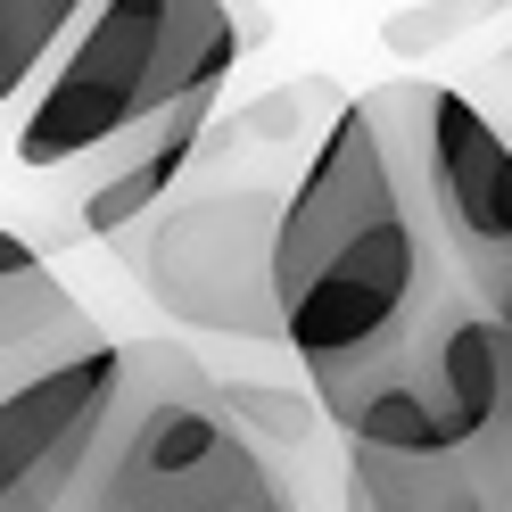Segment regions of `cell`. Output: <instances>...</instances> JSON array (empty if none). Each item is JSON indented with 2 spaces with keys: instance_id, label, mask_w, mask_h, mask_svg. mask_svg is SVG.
<instances>
[{
  "instance_id": "7",
  "label": "cell",
  "mask_w": 512,
  "mask_h": 512,
  "mask_svg": "<svg viewBox=\"0 0 512 512\" xmlns=\"http://www.w3.org/2000/svg\"><path fill=\"white\" fill-rule=\"evenodd\" d=\"M207 116H215V100H190V108H174V116L141 124V133L108 141V149H100V174H91V190L75 199V223H83L91 240H124L141 215H157V207H166V190L182 182V166L199 157Z\"/></svg>"
},
{
  "instance_id": "12",
  "label": "cell",
  "mask_w": 512,
  "mask_h": 512,
  "mask_svg": "<svg viewBox=\"0 0 512 512\" xmlns=\"http://www.w3.org/2000/svg\"><path fill=\"white\" fill-rule=\"evenodd\" d=\"M512 0H422V9H397L389 25H380V42H389L397 58H430L446 42H463L479 17H504Z\"/></svg>"
},
{
  "instance_id": "1",
  "label": "cell",
  "mask_w": 512,
  "mask_h": 512,
  "mask_svg": "<svg viewBox=\"0 0 512 512\" xmlns=\"http://www.w3.org/2000/svg\"><path fill=\"white\" fill-rule=\"evenodd\" d=\"M446 290H463V281L446 265V240L422 199L405 83L339 100L323 141L306 149L298 190H281L273 232L281 347H298L314 405L339 413Z\"/></svg>"
},
{
  "instance_id": "11",
  "label": "cell",
  "mask_w": 512,
  "mask_h": 512,
  "mask_svg": "<svg viewBox=\"0 0 512 512\" xmlns=\"http://www.w3.org/2000/svg\"><path fill=\"white\" fill-rule=\"evenodd\" d=\"M455 455L488 479L496 512H512V331L496 323V405H488V430H479L471 446H455Z\"/></svg>"
},
{
  "instance_id": "14",
  "label": "cell",
  "mask_w": 512,
  "mask_h": 512,
  "mask_svg": "<svg viewBox=\"0 0 512 512\" xmlns=\"http://www.w3.org/2000/svg\"><path fill=\"white\" fill-rule=\"evenodd\" d=\"M25 265H34V240H17L9 223H0V273H25Z\"/></svg>"
},
{
  "instance_id": "4",
  "label": "cell",
  "mask_w": 512,
  "mask_h": 512,
  "mask_svg": "<svg viewBox=\"0 0 512 512\" xmlns=\"http://www.w3.org/2000/svg\"><path fill=\"white\" fill-rule=\"evenodd\" d=\"M124 413H133V430L83 479V512H256V504H281L273 471L256 463V446L215 405L207 380H182L174 397H149V405L124 397Z\"/></svg>"
},
{
  "instance_id": "13",
  "label": "cell",
  "mask_w": 512,
  "mask_h": 512,
  "mask_svg": "<svg viewBox=\"0 0 512 512\" xmlns=\"http://www.w3.org/2000/svg\"><path fill=\"white\" fill-rule=\"evenodd\" d=\"M215 405L240 413V422H256V430L281 438V446H306V430H314V405H298L290 389H265V380H232Z\"/></svg>"
},
{
  "instance_id": "8",
  "label": "cell",
  "mask_w": 512,
  "mask_h": 512,
  "mask_svg": "<svg viewBox=\"0 0 512 512\" xmlns=\"http://www.w3.org/2000/svg\"><path fill=\"white\" fill-rule=\"evenodd\" d=\"M91 347H108V331L91 323V306L42 265V256L25 273H0V397H17L25 380L75 364Z\"/></svg>"
},
{
  "instance_id": "15",
  "label": "cell",
  "mask_w": 512,
  "mask_h": 512,
  "mask_svg": "<svg viewBox=\"0 0 512 512\" xmlns=\"http://www.w3.org/2000/svg\"><path fill=\"white\" fill-rule=\"evenodd\" d=\"M504 67H512V50H504Z\"/></svg>"
},
{
  "instance_id": "2",
  "label": "cell",
  "mask_w": 512,
  "mask_h": 512,
  "mask_svg": "<svg viewBox=\"0 0 512 512\" xmlns=\"http://www.w3.org/2000/svg\"><path fill=\"white\" fill-rule=\"evenodd\" d=\"M248 42H265L256 0H91L67 58H50V75L34 83L17 166H75L190 100H215Z\"/></svg>"
},
{
  "instance_id": "3",
  "label": "cell",
  "mask_w": 512,
  "mask_h": 512,
  "mask_svg": "<svg viewBox=\"0 0 512 512\" xmlns=\"http://www.w3.org/2000/svg\"><path fill=\"white\" fill-rule=\"evenodd\" d=\"M273 232H281V190L265 182H215L190 199L157 207L133 248L141 290L190 331L281 347L273 306Z\"/></svg>"
},
{
  "instance_id": "9",
  "label": "cell",
  "mask_w": 512,
  "mask_h": 512,
  "mask_svg": "<svg viewBox=\"0 0 512 512\" xmlns=\"http://www.w3.org/2000/svg\"><path fill=\"white\" fill-rule=\"evenodd\" d=\"M347 512H496V496L455 446H422V455L347 446Z\"/></svg>"
},
{
  "instance_id": "6",
  "label": "cell",
  "mask_w": 512,
  "mask_h": 512,
  "mask_svg": "<svg viewBox=\"0 0 512 512\" xmlns=\"http://www.w3.org/2000/svg\"><path fill=\"white\" fill-rule=\"evenodd\" d=\"M116 413H124L116 339L0 397V512H67V496H83L91 463H100Z\"/></svg>"
},
{
  "instance_id": "5",
  "label": "cell",
  "mask_w": 512,
  "mask_h": 512,
  "mask_svg": "<svg viewBox=\"0 0 512 512\" xmlns=\"http://www.w3.org/2000/svg\"><path fill=\"white\" fill-rule=\"evenodd\" d=\"M405 133L446 265L471 298H488L496 281H512V141L455 83H413V75H405Z\"/></svg>"
},
{
  "instance_id": "10",
  "label": "cell",
  "mask_w": 512,
  "mask_h": 512,
  "mask_svg": "<svg viewBox=\"0 0 512 512\" xmlns=\"http://www.w3.org/2000/svg\"><path fill=\"white\" fill-rule=\"evenodd\" d=\"M83 17H91V0H0V100L34 91L50 75V58L75 42Z\"/></svg>"
}]
</instances>
